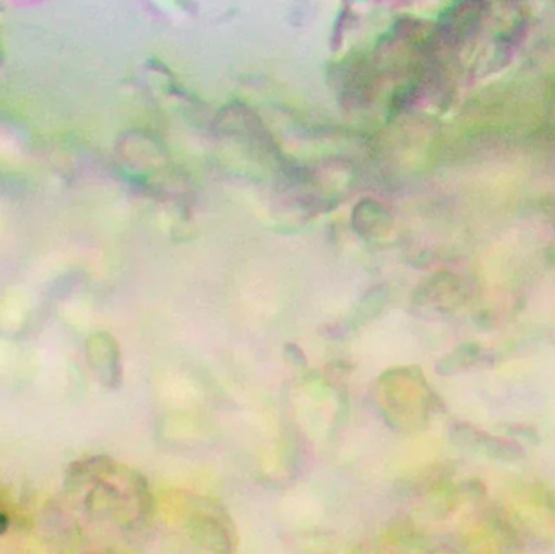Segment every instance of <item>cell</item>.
Wrapping results in <instances>:
<instances>
[{"label": "cell", "mask_w": 555, "mask_h": 554, "mask_svg": "<svg viewBox=\"0 0 555 554\" xmlns=\"http://www.w3.org/2000/svg\"><path fill=\"white\" fill-rule=\"evenodd\" d=\"M88 361L94 373L109 387H117L120 379L119 348L107 334H96L87 342Z\"/></svg>", "instance_id": "cell-1"}, {"label": "cell", "mask_w": 555, "mask_h": 554, "mask_svg": "<svg viewBox=\"0 0 555 554\" xmlns=\"http://www.w3.org/2000/svg\"><path fill=\"white\" fill-rule=\"evenodd\" d=\"M7 529H9V517L0 513V533L5 532Z\"/></svg>", "instance_id": "cell-2"}]
</instances>
